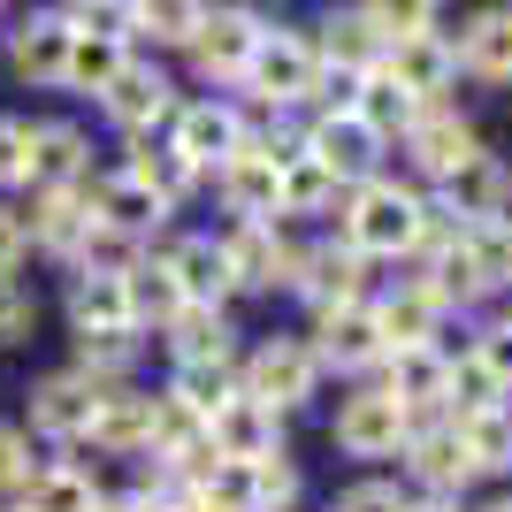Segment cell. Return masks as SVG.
<instances>
[{
    "instance_id": "1",
    "label": "cell",
    "mask_w": 512,
    "mask_h": 512,
    "mask_svg": "<svg viewBox=\"0 0 512 512\" xmlns=\"http://www.w3.org/2000/svg\"><path fill=\"white\" fill-rule=\"evenodd\" d=\"M192 497L207 512H283L299 497V474L283 467V451L276 459H214L192 482Z\"/></svg>"
},
{
    "instance_id": "2",
    "label": "cell",
    "mask_w": 512,
    "mask_h": 512,
    "mask_svg": "<svg viewBox=\"0 0 512 512\" xmlns=\"http://www.w3.org/2000/svg\"><path fill=\"white\" fill-rule=\"evenodd\" d=\"M421 199L406 184H360L352 214H344V245H360V253H413L421 245Z\"/></svg>"
},
{
    "instance_id": "3",
    "label": "cell",
    "mask_w": 512,
    "mask_h": 512,
    "mask_svg": "<svg viewBox=\"0 0 512 512\" xmlns=\"http://www.w3.org/2000/svg\"><path fill=\"white\" fill-rule=\"evenodd\" d=\"M413 436V413L390 398V390H360V398H344L337 406V444L352 459H390V451Z\"/></svg>"
},
{
    "instance_id": "4",
    "label": "cell",
    "mask_w": 512,
    "mask_h": 512,
    "mask_svg": "<svg viewBox=\"0 0 512 512\" xmlns=\"http://www.w3.org/2000/svg\"><path fill=\"white\" fill-rule=\"evenodd\" d=\"M245 77H253V92L260 100H276V107H291V100H306L314 92V46L299 39V31H260V46H253V62H245Z\"/></svg>"
},
{
    "instance_id": "5",
    "label": "cell",
    "mask_w": 512,
    "mask_h": 512,
    "mask_svg": "<svg viewBox=\"0 0 512 512\" xmlns=\"http://www.w3.org/2000/svg\"><path fill=\"white\" fill-rule=\"evenodd\" d=\"M314 375H321V360L306 344H260L253 367H245V398H260L268 413L306 406V398H314Z\"/></svg>"
},
{
    "instance_id": "6",
    "label": "cell",
    "mask_w": 512,
    "mask_h": 512,
    "mask_svg": "<svg viewBox=\"0 0 512 512\" xmlns=\"http://www.w3.org/2000/svg\"><path fill=\"white\" fill-rule=\"evenodd\" d=\"M222 192H230V207L245 214V222L283 214V161H276V146H237L230 161H222Z\"/></svg>"
},
{
    "instance_id": "7",
    "label": "cell",
    "mask_w": 512,
    "mask_h": 512,
    "mask_svg": "<svg viewBox=\"0 0 512 512\" xmlns=\"http://www.w3.org/2000/svg\"><path fill=\"white\" fill-rule=\"evenodd\" d=\"M375 146H383V138H375V130H367L360 115L344 107V115H321L314 138H306L299 153H314V161L337 176V184H367V169H375Z\"/></svg>"
},
{
    "instance_id": "8",
    "label": "cell",
    "mask_w": 512,
    "mask_h": 512,
    "mask_svg": "<svg viewBox=\"0 0 512 512\" xmlns=\"http://www.w3.org/2000/svg\"><path fill=\"white\" fill-rule=\"evenodd\" d=\"M451 69H459V54H451L436 31H406V39H390V54H383V77L398 92H413V100H436V92L451 85Z\"/></svg>"
},
{
    "instance_id": "9",
    "label": "cell",
    "mask_w": 512,
    "mask_h": 512,
    "mask_svg": "<svg viewBox=\"0 0 512 512\" xmlns=\"http://www.w3.org/2000/svg\"><path fill=\"white\" fill-rule=\"evenodd\" d=\"M207 444L222 451V459H276V413L237 390V398H222V406L207 413Z\"/></svg>"
},
{
    "instance_id": "10",
    "label": "cell",
    "mask_w": 512,
    "mask_h": 512,
    "mask_svg": "<svg viewBox=\"0 0 512 512\" xmlns=\"http://www.w3.org/2000/svg\"><path fill=\"white\" fill-rule=\"evenodd\" d=\"M444 199H451V214H459L467 230H482V222H505V207H512V176L497 169L490 153H474V161H459V169L444 176Z\"/></svg>"
},
{
    "instance_id": "11",
    "label": "cell",
    "mask_w": 512,
    "mask_h": 512,
    "mask_svg": "<svg viewBox=\"0 0 512 512\" xmlns=\"http://www.w3.org/2000/svg\"><path fill=\"white\" fill-rule=\"evenodd\" d=\"M253 46H260V23L245 16V8H214V16H199V31H192V54H199L207 77H245Z\"/></svg>"
},
{
    "instance_id": "12",
    "label": "cell",
    "mask_w": 512,
    "mask_h": 512,
    "mask_svg": "<svg viewBox=\"0 0 512 512\" xmlns=\"http://www.w3.org/2000/svg\"><path fill=\"white\" fill-rule=\"evenodd\" d=\"M100 107H107V115H115L123 130H146V123H161L176 100H169V77H161V69L123 62V69H115V77L100 85Z\"/></svg>"
},
{
    "instance_id": "13",
    "label": "cell",
    "mask_w": 512,
    "mask_h": 512,
    "mask_svg": "<svg viewBox=\"0 0 512 512\" xmlns=\"http://www.w3.org/2000/svg\"><path fill=\"white\" fill-rule=\"evenodd\" d=\"M222 260H230V283H291V268H299V253L268 222H237L222 237Z\"/></svg>"
},
{
    "instance_id": "14",
    "label": "cell",
    "mask_w": 512,
    "mask_h": 512,
    "mask_svg": "<svg viewBox=\"0 0 512 512\" xmlns=\"http://www.w3.org/2000/svg\"><path fill=\"white\" fill-rule=\"evenodd\" d=\"M23 176L46 184V192H85V138H77L69 123L31 130V146H23Z\"/></svg>"
},
{
    "instance_id": "15",
    "label": "cell",
    "mask_w": 512,
    "mask_h": 512,
    "mask_svg": "<svg viewBox=\"0 0 512 512\" xmlns=\"http://www.w3.org/2000/svg\"><path fill=\"white\" fill-rule=\"evenodd\" d=\"M161 214H169V199L146 192L138 176H107L100 192H92V222H100V230H115V237H146V230H161Z\"/></svg>"
},
{
    "instance_id": "16",
    "label": "cell",
    "mask_w": 512,
    "mask_h": 512,
    "mask_svg": "<svg viewBox=\"0 0 512 512\" xmlns=\"http://www.w3.org/2000/svg\"><path fill=\"white\" fill-rule=\"evenodd\" d=\"M390 344L383 329H375V314L367 306H321V352L314 360H337V367H375Z\"/></svg>"
},
{
    "instance_id": "17",
    "label": "cell",
    "mask_w": 512,
    "mask_h": 512,
    "mask_svg": "<svg viewBox=\"0 0 512 512\" xmlns=\"http://www.w3.org/2000/svg\"><path fill=\"white\" fill-rule=\"evenodd\" d=\"M100 451H153V398H130V390H100L92 398V428Z\"/></svg>"
},
{
    "instance_id": "18",
    "label": "cell",
    "mask_w": 512,
    "mask_h": 512,
    "mask_svg": "<svg viewBox=\"0 0 512 512\" xmlns=\"http://www.w3.org/2000/svg\"><path fill=\"white\" fill-rule=\"evenodd\" d=\"M69 31H77L69 16H31V23L16 31V46H8V62H16V77H31V85H62V62H69Z\"/></svg>"
},
{
    "instance_id": "19",
    "label": "cell",
    "mask_w": 512,
    "mask_h": 512,
    "mask_svg": "<svg viewBox=\"0 0 512 512\" xmlns=\"http://www.w3.org/2000/svg\"><path fill=\"white\" fill-rule=\"evenodd\" d=\"M245 146V123H237L230 107H184L176 115V153L192 161V169H207V161H230V153Z\"/></svg>"
},
{
    "instance_id": "20",
    "label": "cell",
    "mask_w": 512,
    "mask_h": 512,
    "mask_svg": "<svg viewBox=\"0 0 512 512\" xmlns=\"http://www.w3.org/2000/svg\"><path fill=\"white\" fill-rule=\"evenodd\" d=\"M176 276V291H184V306H214L222 291H230V260H222V245L214 237H184V245H169V260H161Z\"/></svg>"
},
{
    "instance_id": "21",
    "label": "cell",
    "mask_w": 512,
    "mask_h": 512,
    "mask_svg": "<svg viewBox=\"0 0 512 512\" xmlns=\"http://www.w3.org/2000/svg\"><path fill=\"white\" fill-rule=\"evenodd\" d=\"M444 390H451V360L436 352V344H398V352H390V398H398L406 413L436 406Z\"/></svg>"
},
{
    "instance_id": "22",
    "label": "cell",
    "mask_w": 512,
    "mask_h": 512,
    "mask_svg": "<svg viewBox=\"0 0 512 512\" xmlns=\"http://www.w3.org/2000/svg\"><path fill=\"white\" fill-rule=\"evenodd\" d=\"M406 146H413V161H421L428 176H436V184H444L451 169H459V161H474V130L459 123V115H413V130H406Z\"/></svg>"
},
{
    "instance_id": "23",
    "label": "cell",
    "mask_w": 512,
    "mask_h": 512,
    "mask_svg": "<svg viewBox=\"0 0 512 512\" xmlns=\"http://www.w3.org/2000/svg\"><path fill=\"white\" fill-rule=\"evenodd\" d=\"M92 398H100V383H85V375H54V383H39V398H31V421L69 444V436H85V428H92Z\"/></svg>"
},
{
    "instance_id": "24",
    "label": "cell",
    "mask_w": 512,
    "mask_h": 512,
    "mask_svg": "<svg viewBox=\"0 0 512 512\" xmlns=\"http://www.w3.org/2000/svg\"><path fill=\"white\" fill-rule=\"evenodd\" d=\"M459 62L482 77V85H512V8H490L459 31Z\"/></svg>"
},
{
    "instance_id": "25",
    "label": "cell",
    "mask_w": 512,
    "mask_h": 512,
    "mask_svg": "<svg viewBox=\"0 0 512 512\" xmlns=\"http://www.w3.org/2000/svg\"><path fill=\"white\" fill-rule=\"evenodd\" d=\"M436 321H444V299H436L428 283H406V291H390V299L375 306V329H383L390 352H398V344H428Z\"/></svg>"
},
{
    "instance_id": "26",
    "label": "cell",
    "mask_w": 512,
    "mask_h": 512,
    "mask_svg": "<svg viewBox=\"0 0 512 512\" xmlns=\"http://www.w3.org/2000/svg\"><path fill=\"white\" fill-rule=\"evenodd\" d=\"M130 54H123V31H69V62H62V85L69 92H100L115 69H123Z\"/></svg>"
},
{
    "instance_id": "27",
    "label": "cell",
    "mask_w": 512,
    "mask_h": 512,
    "mask_svg": "<svg viewBox=\"0 0 512 512\" xmlns=\"http://www.w3.org/2000/svg\"><path fill=\"white\" fill-rule=\"evenodd\" d=\"M360 245H321L314 260H299L306 276H291V283H306L314 291V306H360Z\"/></svg>"
},
{
    "instance_id": "28",
    "label": "cell",
    "mask_w": 512,
    "mask_h": 512,
    "mask_svg": "<svg viewBox=\"0 0 512 512\" xmlns=\"http://www.w3.org/2000/svg\"><path fill=\"white\" fill-rule=\"evenodd\" d=\"M69 314H77V329H138V314H130V283L123 276H77V291H69Z\"/></svg>"
},
{
    "instance_id": "29",
    "label": "cell",
    "mask_w": 512,
    "mask_h": 512,
    "mask_svg": "<svg viewBox=\"0 0 512 512\" xmlns=\"http://www.w3.org/2000/svg\"><path fill=\"white\" fill-rule=\"evenodd\" d=\"M406 451H413V474H421L428 490H459V482L474 474L459 428H421V436H406Z\"/></svg>"
},
{
    "instance_id": "30",
    "label": "cell",
    "mask_w": 512,
    "mask_h": 512,
    "mask_svg": "<svg viewBox=\"0 0 512 512\" xmlns=\"http://www.w3.org/2000/svg\"><path fill=\"white\" fill-rule=\"evenodd\" d=\"M31 237H39L46 253H85V237H92V199H85V192H46Z\"/></svg>"
},
{
    "instance_id": "31",
    "label": "cell",
    "mask_w": 512,
    "mask_h": 512,
    "mask_svg": "<svg viewBox=\"0 0 512 512\" xmlns=\"http://www.w3.org/2000/svg\"><path fill=\"white\" fill-rule=\"evenodd\" d=\"M169 344L184 367H207V360H230V337H222V314L214 306H176L169 314Z\"/></svg>"
},
{
    "instance_id": "32",
    "label": "cell",
    "mask_w": 512,
    "mask_h": 512,
    "mask_svg": "<svg viewBox=\"0 0 512 512\" xmlns=\"http://www.w3.org/2000/svg\"><path fill=\"white\" fill-rule=\"evenodd\" d=\"M352 115H360V123L375 130V138H390V130H413L421 100H413V92H398V85L383 77V69H367V77H360V100H352Z\"/></svg>"
},
{
    "instance_id": "33",
    "label": "cell",
    "mask_w": 512,
    "mask_h": 512,
    "mask_svg": "<svg viewBox=\"0 0 512 512\" xmlns=\"http://www.w3.org/2000/svg\"><path fill=\"white\" fill-rule=\"evenodd\" d=\"M459 444H467L474 474H505V467H512V413H505V406L467 413V421H459Z\"/></svg>"
},
{
    "instance_id": "34",
    "label": "cell",
    "mask_w": 512,
    "mask_h": 512,
    "mask_svg": "<svg viewBox=\"0 0 512 512\" xmlns=\"http://www.w3.org/2000/svg\"><path fill=\"white\" fill-rule=\"evenodd\" d=\"M199 0H130V31H153L161 46H192V31H199Z\"/></svg>"
},
{
    "instance_id": "35",
    "label": "cell",
    "mask_w": 512,
    "mask_h": 512,
    "mask_svg": "<svg viewBox=\"0 0 512 512\" xmlns=\"http://www.w3.org/2000/svg\"><path fill=\"white\" fill-rule=\"evenodd\" d=\"M92 505H100L92 474H77V467H46L39 482H31V505H23V512H92Z\"/></svg>"
},
{
    "instance_id": "36",
    "label": "cell",
    "mask_w": 512,
    "mask_h": 512,
    "mask_svg": "<svg viewBox=\"0 0 512 512\" xmlns=\"http://www.w3.org/2000/svg\"><path fill=\"white\" fill-rule=\"evenodd\" d=\"M459 237H467V260H474V283H482V291L512 283V222H482V230H459Z\"/></svg>"
},
{
    "instance_id": "37",
    "label": "cell",
    "mask_w": 512,
    "mask_h": 512,
    "mask_svg": "<svg viewBox=\"0 0 512 512\" xmlns=\"http://www.w3.org/2000/svg\"><path fill=\"white\" fill-rule=\"evenodd\" d=\"M337 199V176L321 169L314 153H291L283 161V214H314V207H329Z\"/></svg>"
},
{
    "instance_id": "38",
    "label": "cell",
    "mask_w": 512,
    "mask_h": 512,
    "mask_svg": "<svg viewBox=\"0 0 512 512\" xmlns=\"http://www.w3.org/2000/svg\"><path fill=\"white\" fill-rule=\"evenodd\" d=\"M123 176H138V184H146V192H161V199H176V192H184V184H192V161H184V153H153V146H138V153H130V169Z\"/></svg>"
},
{
    "instance_id": "39",
    "label": "cell",
    "mask_w": 512,
    "mask_h": 512,
    "mask_svg": "<svg viewBox=\"0 0 512 512\" xmlns=\"http://www.w3.org/2000/svg\"><path fill=\"white\" fill-rule=\"evenodd\" d=\"M444 398L459 406V421H467V413H490L497 398H505V383H497L482 360H459V367H451V390H444Z\"/></svg>"
},
{
    "instance_id": "40",
    "label": "cell",
    "mask_w": 512,
    "mask_h": 512,
    "mask_svg": "<svg viewBox=\"0 0 512 512\" xmlns=\"http://www.w3.org/2000/svg\"><path fill=\"white\" fill-rule=\"evenodd\" d=\"M123 283H130V314H161L169 321L176 306H184V291H176V276L161 268V260H153V268H130Z\"/></svg>"
},
{
    "instance_id": "41",
    "label": "cell",
    "mask_w": 512,
    "mask_h": 512,
    "mask_svg": "<svg viewBox=\"0 0 512 512\" xmlns=\"http://www.w3.org/2000/svg\"><path fill=\"white\" fill-rule=\"evenodd\" d=\"M176 398H184V406H199V413H214L222 398H237V375H230V360L184 367V375H176Z\"/></svg>"
},
{
    "instance_id": "42",
    "label": "cell",
    "mask_w": 512,
    "mask_h": 512,
    "mask_svg": "<svg viewBox=\"0 0 512 512\" xmlns=\"http://www.w3.org/2000/svg\"><path fill=\"white\" fill-rule=\"evenodd\" d=\"M329 62L337 69H375V23L367 16H344V23H329Z\"/></svg>"
},
{
    "instance_id": "43",
    "label": "cell",
    "mask_w": 512,
    "mask_h": 512,
    "mask_svg": "<svg viewBox=\"0 0 512 512\" xmlns=\"http://www.w3.org/2000/svg\"><path fill=\"white\" fill-rule=\"evenodd\" d=\"M367 23H375L383 39H406V31H428V23H436V0H375Z\"/></svg>"
},
{
    "instance_id": "44",
    "label": "cell",
    "mask_w": 512,
    "mask_h": 512,
    "mask_svg": "<svg viewBox=\"0 0 512 512\" xmlns=\"http://www.w3.org/2000/svg\"><path fill=\"white\" fill-rule=\"evenodd\" d=\"M130 352H138L130 329H92V337H85V375H123Z\"/></svg>"
},
{
    "instance_id": "45",
    "label": "cell",
    "mask_w": 512,
    "mask_h": 512,
    "mask_svg": "<svg viewBox=\"0 0 512 512\" xmlns=\"http://www.w3.org/2000/svg\"><path fill=\"white\" fill-rule=\"evenodd\" d=\"M31 314H39V306H31V291L0 283V344H23V337H31Z\"/></svg>"
},
{
    "instance_id": "46",
    "label": "cell",
    "mask_w": 512,
    "mask_h": 512,
    "mask_svg": "<svg viewBox=\"0 0 512 512\" xmlns=\"http://www.w3.org/2000/svg\"><path fill=\"white\" fill-rule=\"evenodd\" d=\"M474 360H482V367H490V375H497V383L512 390V321H497L490 337H482V352H474Z\"/></svg>"
},
{
    "instance_id": "47",
    "label": "cell",
    "mask_w": 512,
    "mask_h": 512,
    "mask_svg": "<svg viewBox=\"0 0 512 512\" xmlns=\"http://www.w3.org/2000/svg\"><path fill=\"white\" fill-rule=\"evenodd\" d=\"M23 146H31V130H23L16 115H0V184L23 176Z\"/></svg>"
},
{
    "instance_id": "48",
    "label": "cell",
    "mask_w": 512,
    "mask_h": 512,
    "mask_svg": "<svg viewBox=\"0 0 512 512\" xmlns=\"http://www.w3.org/2000/svg\"><path fill=\"white\" fill-rule=\"evenodd\" d=\"M337 512H406V497L383 490V482H360V490H344V497H337Z\"/></svg>"
},
{
    "instance_id": "49",
    "label": "cell",
    "mask_w": 512,
    "mask_h": 512,
    "mask_svg": "<svg viewBox=\"0 0 512 512\" xmlns=\"http://www.w3.org/2000/svg\"><path fill=\"white\" fill-rule=\"evenodd\" d=\"M16 482H31V459H23L16 428H0V490H16Z\"/></svg>"
},
{
    "instance_id": "50",
    "label": "cell",
    "mask_w": 512,
    "mask_h": 512,
    "mask_svg": "<svg viewBox=\"0 0 512 512\" xmlns=\"http://www.w3.org/2000/svg\"><path fill=\"white\" fill-rule=\"evenodd\" d=\"M16 260H23V222L8 207H0V283L16 276Z\"/></svg>"
},
{
    "instance_id": "51",
    "label": "cell",
    "mask_w": 512,
    "mask_h": 512,
    "mask_svg": "<svg viewBox=\"0 0 512 512\" xmlns=\"http://www.w3.org/2000/svg\"><path fill=\"white\" fill-rule=\"evenodd\" d=\"M406 512H451V505H444V497H428V505H406Z\"/></svg>"
},
{
    "instance_id": "52",
    "label": "cell",
    "mask_w": 512,
    "mask_h": 512,
    "mask_svg": "<svg viewBox=\"0 0 512 512\" xmlns=\"http://www.w3.org/2000/svg\"><path fill=\"white\" fill-rule=\"evenodd\" d=\"M92 512H146V505H107V497H100V505H92Z\"/></svg>"
},
{
    "instance_id": "53",
    "label": "cell",
    "mask_w": 512,
    "mask_h": 512,
    "mask_svg": "<svg viewBox=\"0 0 512 512\" xmlns=\"http://www.w3.org/2000/svg\"><path fill=\"white\" fill-rule=\"evenodd\" d=\"M169 512H207V505H199V497H184V505H169Z\"/></svg>"
},
{
    "instance_id": "54",
    "label": "cell",
    "mask_w": 512,
    "mask_h": 512,
    "mask_svg": "<svg viewBox=\"0 0 512 512\" xmlns=\"http://www.w3.org/2000/svg\"><path fill=\"white\" fill-rule=\"evenodd\" d=\"M85 8H107V0H85Z\"/></svg>"
},
{
    "instance_id": "55",
    "label": "cell",
    "mask_w": 512,
    "mask_h": 512,
    "mask_svg": "<svg viewBox=\"0 0 512 512\" xmlns=\"http://www.w3.org/2000/svg\"><path fill=\"white\" fill-rule=\"evenodd\" d=\"M490 512H512V505H490Z\"/></svg>"
}]
</instances>
